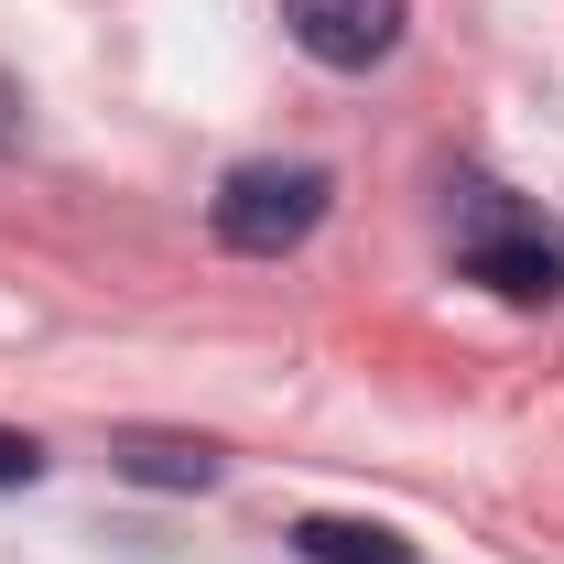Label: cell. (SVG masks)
Instances as JSON below:
<instances>
[{
    "mask_svg": "<svg viewBox=\"0 0 564 564\" xmlns=\"http://www.w3.org/2000/svg\"><path fill=\"white\" fill-rule=\"evenodd\" d=\"M456 272L489 282L499 304H554L564 250L532 207H510V185H456Z\"/></svg>",
    "mask_w": 564,
    "mask_h": 564,
    "instance_id": "cell-1",
    "label": "cell"
},
{
    "mask_svg": "<svg viewBox=\"0 0 564 564\" xmlns=\"http://www.w3.org/2000/svg\"><path fill=\"white\" fill-rule=\"evenodd\" d=\"M326 163H239L228 185H217V239L239 250V261H282V250H304L315 239V217H326Z\"/></svg>",
    "mask_w": 564,
    "mask_h": 564,
    "instance_id": "cell-2",
    "label": "cell"
},
{
    "mask_svg": "<svg viewBox=\"0 0 564 564\" xmlns=\"http://www.w3.org/2000/svg\"><path fill=\"white\" fill-rule=\"evenodd\" d=\"M402 22H413V0H282V33L337 76H369L402 44Z\"/></svg>",
    "mask_w": 564,
    "mask_h": 564,
    "instance_id": "cell-3",
    "label": "cell"
},
{
    "mask_svg": "<svg viewBox=\"0 0 564 564\" xmlns=\"http://www.w3.org/2000/svg\"><path fill=\"white\" fill-rule=\"evenodd\" d=\"M293 554H304V564H423L391 521H337V510L293 521Z\"/></svg>",
    "mask_w": 564,
    "mask_h": 564,
    "instance_id": "cell-4",
    "label": "cell"
},
{
    "mask_svg": "<svg viewBox=\"0 0 564 564\" xmlns=\"http://www.w3.org/2000/svg\"><path fill=\"white\" fill-rule=\"evenodd\" d=\"M120 478H141V489H207L217 445H196V434H120Z\"/></svg>",
    "mask_w": 564,
    "mask_h": 564,
    "instance_id": "cell-5",
    "label": "cell"
},
{
    "mask_svg": "<svg viewBox=\"0 0 564 564\" xmlns=\"http://www.w3.org/2000/svg\"><path fill=\"white\" fill-rule=\"evenodd\" d=\"M33 478H44V445H33V434H11V423H0V489H33Z\"/></svg>",
    "mask_w": 564,
    "mask_h": 564,
    "instance_id": "cell-6",
    "label": "cell"
},
{
    "mask_svg": "<svg viewBox=\"0 0 564 564\" xmlns=\"http://www.w3.org/2000/svg\"><path fill=\"white\" fill-rule=\"evenodd\" d=\"M11 141H22V87L0 76V152H11Z\"/></svg>",
    "mask_w": 564,
    "mask_h": 564,
    "instance_id": "cell-7",
    "label": "cell"
}]
</instances>
